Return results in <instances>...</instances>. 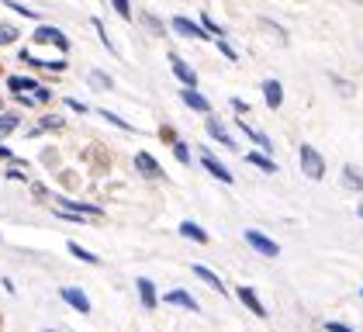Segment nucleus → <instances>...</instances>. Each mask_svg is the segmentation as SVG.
I'll list each match as a JSON object with an SVG mask.
<instances>
[{"label":"nucleus","instance_id":"f257e3e1","mask_svg":"<svg viewBox=\"0 0 363 332\" xmlns=\"http://www.w3.org/2000/svg\"><path fill=\"white\" fill-rule=\"evenodd\" d=\"M298 166L308 180H325V156L311 145V142H301L298 145Z\"/></svg>","mask_w":363,"mask_h":332},{"label":"nucleus","instance_id":"f03ea898","mask_svg":"<svg viewBox=\"0 0 363 332\" xmlns=\"http://www.w3.org/2000/svg\"><path fill=\"white\" fill-rule=\"evenodd\" d=\"M38 45H56L59 55H66L69 52V35L62 31V28L56 25H45V21H38V28H35V35H31Z\"/></svg>","mask_w":363,"mask_h":332},{"label":"nucleus","instance_id":"7ed1b4c3","mask_svg":"<svg viewBox=\"0 0 363 332\" xmlns=\"http://www.w3.org/2000/svg\"><path fill=\"white\" fill-rule=\"evenodd\" d=\"M169 31L173 35H180V38H194V42H211V35L201 28V21H191L187 14H177V18H169Z\"/></svg>","mask_w":363,"mask_h":332},{"label":"nucleus","instance_id":"20e7f679","mask_svg":"<svg viewBox=\"0 0 363 332\" xmlns=\"http://www.w3.org/2000/svg\"><path fill=\"white\" fill-rule=\"evenodd\" d=\"M52 201H56L59 211H73V215H84V218H101V215H104V208H101V204H90V201H73V197H66V194H56Z\"/></svg>","mask_w":363,"mask_h":332},{"label":"nucleus","instance_id":"39448f33","mask_svg":"<svg viewBox=\"0 0 363 332\" xmlns=\"http://www.w3.org/2000/svg\"><path fill=\"white\" fill-rule=\"evenodd\" d=\"M242 239H246V246L256 249V253H259V256H267V260H277L280 256V246L270 239V236H263L259 228H246V232H242Z\"/></svg>","mask_w":363,"mask_h":332},{"label":"nucleus","instance_id":"423d86ee","mask_svg":"<svg viewBox=\"0 0 363 332\" xmlns=\"http://www.w3.org/2000/svg\"><path fill=\"white\" fill-rule=\"evenodd\" d=\"M18 62H25L28 70H49V73H66V55H56V59H38V55H31V49H18Z\"/></svg>","mask_w":363,"mask_h":332},{"label":"nucleus","instance_id":"0eeeda50","mask_svg":"<svg viewBox=\"0 0 363 332\" xmlns=\"http://www.w3.org/2000/svg\"><path fill=\"white\" fill-rule=\"evenodd\" d=\"M197 160H201V166H204V170H208V173H211L218 184H235V173H232V170H228L222 160H215V153H211V149H204Z\"/></svg>","mask_w":363,"mask_h":332},{"label":"nucleus","instance_id":"6e6552de","mask_svg":"<svg viewBox=\"0 0 363 332\" xmlns=\"http://www.w3.org/2000/svg\"><path fill=\"white\" fill-rule=\"evenodd\" d=\"M59 298L69 304L73 311H80V315H90V311H94V304H90V298H86L84 287H73V284H66V287H59Z\"/></svg>","mask_w":363,"mask_h":332},{"label":"nucleus","instance_id":"1a4fd4ad","mask_svg":"<svg viewBox=\"0 0 363 332\" xmlns=\"http://www.w3.org/2000/svg\"><path fill=\"white\" fill-rule=\"evenodd\" d=\"M204 132H208L211 142H218L225 149H239V145H235V135L228 132V125H225L222 118H204Z\"/></svg>","mask_w":363,"mask_h":332},{"label":"nucleus","instance_id":"9d476101","mask_svg":"<svg viewBox=\"0 0 363 332\" xmlns=\"http://www.w3.org/2000/svg\"><path fill=\"white\" fill-rule=\"evenodd\" d=\"M235 128H239L242 135L250 138V142L256 145V149H259V153H267V156L274 153V138L267 135V132H259V128H252V125L246 121V118H235Z\"/></svg>","mask_w":363,"mask_h":332},{"label":"nucleus","instance_id":"9b49d317","mask_svg":"<svg viewBox=\"0 0 363 332\" xmlns=\"http://www.w3.org/2000/svg\"><path fill=\"white\" fill-rule=\"evenodd\" d=\"M132 163H135V170H139L142 177H149V180H160V177H167V173H163V163H160L152 153H145V149H139V153L132 156Z\"/></svg>","mask_w":363,"mask_h":332},{"label":"nucleus","instance_id":"f8f14e48","mask_svg":"<svg viewBox=\"0 0 363 332\" xmlns=\"http://www.w3.org/2000/svg\"><path fill=\"white\" fill-rule=\"evenodd\" d=\"M169 70H173V77L180 80V87H197V70L184 59V55L169 52Z\"/></svg>","mask_w":363,"mask_h":332},{"label":"nucleus","instance_id":"ddd939ff","mask_svg":"<svg viewBox=\"0 0 363 332\" xmlns=\"http://www.w3.org/2000/svg\"><path fill=\"white\" fill-rule=\"evenodd\" d=\"M180 101L197 114H211V101L201 94V87H180Z\"/></svg>","mask_w":363,"mask_h":332},{"label":"nucleus","instance_id":"4468645a","mask_svg":"<svg viewBox=\"0 0 363 332\" xmlns=\"http://www.w3.org/2000/svg\"><path fill=\"white\" fill-rule=\"evenodd\" d=\"M259 90H263V104H267L270 111L284 108V83H280V80H274V77H270V80L259 83Z\"/></svg>","mask_w":363,"mask_h":332},{"label":"nucleus","instance_id":"2eb2a0df","mask_svg":"<svg viewBox=\"0 0 363 332\" xmlns=\"http://www.w3.org/2000/svg\"><path fill=\"white\" fill-rule=\"evenodd\" d=\"M163 304H173V308H184V311H201V304L191 291H184V287H173L163 294Z\"/></svg>","mask_w":363,"mask_h":332},{"label":"nucleus","instance_id":"dca6fc26","mask_svg":"<svg viewBox=\"0 0 363 332\" xmlns=\"http://www.w3.org/2000/svg\"><path fill=\"white\" fill-rule=\"evenodd\" d=\"M135 291H139V304L145 311H152L160 304V294H156V284L149 277H135Z\"/></svg>","mask_w":363,"mask_h":332},{"label":"nucleus","instance_id":"f3484780","mask_svg":"<svg viewBox=\"0 0 363 332\" xmlns=\"http://www.w3.org/2000/svg\"><path fill=\"white\" fill-rule=\"evenodd\" d=\"M235 294H239V301L246 304V308H250V311H252V315H256V319H267V315H270V311H267V304L259 301V294L252 291L250 284H242V287H239Z\"/></svg>","mask_w":363,"mask_h":332},{"label":"nucleus","instance_id":"a211bd4d","mask_svg":"<svg viewBox=\"0 0 363 332\" xmlns=\"http://www.w3.org/2000/svg\"><path fill=\"white\" fill-rule=\"evenodd\" d=\"M135 21H139V25L145 28L149 35H156V38H163V35H167V31H169V25H167V21H163V18H156L152 11H135Z\"/></svg>","mask_w":363,"mask_h":332},{"label":"nucleus","instance_id":"6ab92c4d","mask_svg":"<svg viewBox=\"0 0 363 332\" xmlns=\"http://www.w3.org/2000/svg\"><path fill=\"white\" fill-rule=\"evenodd\" d=\"M184 239H191V243H197V246H208L211 243V236H208V228H201L197 221H191V218H184L180 221V228H177Z\"/></svg>","mask_w":363,"mask_h":332},{"label":"nucleus","instance_id":"aec40b11","mask_svg":"<svg viewBox=\"0 0 363 332\" xmlns=\"http://www.w3.org/2000/svg\"><path fill=\"white\" fill-rule=\"evenodd\" d=\"M342 187L353 191V194H363V170L360 166H353V163L342 166Z\"/></svg>","mask_w":363,"mask_h":332},{"label":"nucleus","instance_id":"412c9836","mask_svg":"<svg viewBox=\"0 0 363 332\" xmlns=\"http://www.w3.org/2000/svg\"><path fill=\"white\" fill-rule=\"evenodd\" d=\"M191 274H194L197 280H204V284H208L211 291H218V294H225V284H222V277L215 274V270H208L204 263H194V267H191Z\"/></svg>","mask_w":363,"mask_h":332},{"label":"nucleus","instance_id":"4be33fe9","mask_svg":"<svg viewBox=\"0 0 363 332\" xmlns=\"http://www.w3.org/2000/svg\"><path fill=\"white\" fill-rule=\"evenodd\" d=\"M169 149H173V160H177L180 166H191V163H194V145H191V142H184V138H173V142H169Z\"/></svg>","mask_w":363,"mask_h":332},{"label":"nucleus","instance_id":"5701e85b","mask_svg":"<svg viewBox=\"0 0 363 332\" xmlns=\"http://www.w3.org/2000/svg\"><path fill=\"white\" fill-rule=\"evenodd\" d=\"M86 87H90V90H101V94H104V90H114V77L104 73V70H90V73H86Z\"/></svg>","mask_w":363,"mask_h":332},{"label":"nucleus","instance_id":"b1692460","mask_svg":"<svg viewBox=\"0 0 363 332\" xmlns=\"http://www.w3.org/2000/svg\"><path fill=\"white\" fill-rule=\"evenodd\" d=\"M256 25L263 28V31H267V35H270V38H274L277 45H287V42H291V38H287V28H284V25H277L274 18H259Z\"/></svg>","mask_w":363,"mask_h":332},{"label":"nucleus","instance_id":"393cba45","mask_svg":"<svg viewBox=\"0 0 363 332\" xmlns=\"http://www.w3.org/2000/svg\"><path fill=\"white\" fill-rule=\"evenodd\" d=\"M246 163L256 166V170H263V173H277V170H280V166L274 163V156H267V153H259V149L246 153Z\"/></svg>","mask_w":363,"mask_h":332},{"label":"nucleus","instance_id":"a878e982","mask_svg":"<svg viewBox=\"0 0 363 332\" xmlns=\"http://www.w3.org/2000/svg\"><path fill=\"white\" fill-rule=\"evenodd\" d=\"M21 128V111H0V138H7L11 132H18Z\"/></svg>","mask_w":363,"mask_h":332},{"label":"nucleus","instance_id":"bb28decb","mask_svg":"<svg viewBox=\"0 0 363 332\" xmlns=\"http://www.w3.org/2000/svg\"><path fill=\"white\" fill-rule=\"evenodd\" d=\"M35 87H38L35 77H21V73H11V77H7V90H11V94H31Z\"/></svg>","mask_w":363,"mask_h":332},{"label":"nucleus","instance_id":"cd10ccee","mask_svg":"<svg viewBox=\"0 0 363 332\" xmlns=\"http://www.w3.org/2000/svg\"><path fill=\"white\" fill-rule=\"evenodd\" d=\"M66 249H69V256H77L80 263H90V267H101V256H97V253H90V249H84L80 243H73V239H69V243H66Z\"/></svg>","mask_w":363,"mask_h":332},{"label":"nucleus","instance_id":"c85d7f7f","mask_svg":"<svg viewBox=\"0 0 363 332\" xmlns=\"http://www.w3.org/2000/svg\"><path fill=\"white\" fill-rule=\"evenodd\" d=\"M197 21H201V28H204V31H208L211 38H228V28H222V25H218V21H215V18H211L208 11H204V14H201Z\"/></svg>","mask_w":363,"mask_h":332},{"label":"nucleus","instance_id":"c756f323","mask_svg":"<svg viewBox=\"0 0 363 332\" xmlns=\"http://www.w3.org/2000/svg\"><path fill=\"white\" fill-rule=\"evenodd\" d=\"M62 125H66V121H62L59 114H45V118H42V121L31 128V135H42V132H59Z\"/></svg>","mask_w":363,"mask_h":332},{"label":"nucleus","instance_id":"7c9ffc66","mask_svg":"<svg viewBox=\"0 0 363 332\" xmlns=\"http://www.w3.org/2000/svg\"><path fill=\"white\" fill-rule=\"evenodd\" d=\"M90 25H94V31H97V38H101V45H104V49H108V52H111V55H118V45H114V38H111V35H108V28H104V21H101V18H94Z\"/></svg>","mask_w":363,"mask_h":332},{"label":"nucleus","instance_id":"2f4dec72","mask_svg":"<svg viewBox=\"0 0 363 332\" xmlns=\"http://www.w3.org/2000/svg\"><path fill=\"white\" fill-rule=\"evenodd\" d=\"M97 114H101V118H104L108 125H114V128H121V132H135V125H132V121H125V118H121V114H114V111L101 108Z\"/></svg>","mask_w":363,"mask_h":332},{"label":"nucleus","instance_id":"473e14b6","mask_svg":"<svg viewBox=\"0 0 363 332\" xmlns=\"http://www.w3.org/2000/svg\"><path fill=\"white\" fill-rule=\"evenodd\" d=\"M114 14L121 18V21H135V11H132V0H111Z\"/></svg>","mask_w":363,"mask_h":332},{"label":"nucleus","instance_id":"72a5a7b5","mask_svg":"<svg viewBox=\"0 0 363 332\" xmlns=\"http://www.w3.org/2000/svg\"><path fill=\"white\" fill-rule=\"evenodd\" d=\"M4 4H7L14 14H21V18H28V21H38V11H35V7H25L21 0H4Z\"/></svg>","mask_w":363,"mask_h":332},{"label":"nucleus","instance_id":"f704fd0d","mask_svg":"<svg viewBox=\"0 0 363 332\" xmlns=\"http://www.w3.org/2000/svg\"><path fill=\"white\" fill-rule=\"evenodd\" d=\"M31 97L38 101V108H45V104H52V90H49L45 83H38V87L31 90Z\"/></svg>","mask_w":363,"mask_h":332},{"label":"nucleus","instance_id":"c9c22d12","mask_svg":"<svg viewBox=\"0 0 363 332\" xmlns=\"http://www.w3.org/2000/svg\"><path fill=\"white\" fill-rule=\"evenodd\" d=\"M28 166H11L7 163V170H4V177L7 180H18V184H28V173H25Z\"/></svg>","mask_w":363,"mask_h":332},{"label":"nucleus","instance_id":"e433bc0d","mask_svg":"<svg viewBox=\"0 0 363 332\" xmlns=\"http://www.w3.org/2000/svg\"><path fill=\"white\" fill-rule=\"evenodd\" d=\"M18 35H21V31H18L14 25H0V45H14Z\"/></svg>","mask_w":363,"mask_h":332},{"label":"nucleus","instance_id":"4c0bfd02","mask_svg":"<svg viewBox=\"0 0 363 332\" xmlns=\"http://www.w3.org/2000/svg\"><path fill=\"white\" fill-rule=\"evenodd\" d=\"M66 108L73 111V114H80V118H84V114H90V104H84L80 97H66Z\"/></svg>","mask_w":363,"mask_h":332},{"label":"nucleus","instance_id":"58836bf2","mask_svg":"<svg viewBox=\"0 0 363 332\" xmlns=\"http://www.w3.org/2000/svg\"><path fill=\"white\" fill-rule=\"evenodd\" d=\"M215 45H218V52H222L228 62H235V59H239V52H235V49L228 45V38H215Z\"/></svg>","mask_w":363,"mask_h":332},{"label":"nucleus","instance_id":"ea45409f","mask_svg":"<svg viewBox=\"0 0 363 332\" xmlns=\"http://www.w3.org/2000/svg\"><path fill=\"white\" fill-rule=\"evenodd\" d=\"M329 80H333L335 87H339V94H342V97H350V94H353V83H350V80H342L339 73H329Z\"/></svg>","mask_w":363,"mask_h":332},{"label":"nucleus","instance_id":"a19ab883","mask_svg":"<svg viewBox=\"0 0 363 332\" xmlns=\"http://www.w3.org/2000/svg\"><path fill=\"white\" fill-rule=\"evenodd\" d=\"M228 108L235 111L239 118H246V114H250V101H242V97H232V101H228Z\"/></svg>","mask_w":363,"mask_h":332},{"label":"nucleus","instance_id":"79ce46f5","mask_svg":"<svg viewBox=\"0 0 363 332\" xmlns=\"http://www.w3.org/2000/svg\"><path fill=\"white\" fill-rule=\"evenodd\" d=\"M14 101H18L21 108H38V101H35L31 94H14Z\"/></svg>","mask_w":363,"mask_h":332},{"label":"nucleus","instance_id":"37998d69","mask_svg":"<svg viewBox=\"0 0 363 332\" xmlns=\"http://www.w3.org/2000/svg\"><path fill=\"white\" fill-rule=\"evenodd\" d=\"M325 332H353L346 322H325Z\"/></svg>","mask_w":363,"mask_h":332},{"label":"nucleus","instance_id":"c03bdc74","mask_svg":"<svg viewBox=\"0 0 363 332\" xmlns=\"http://www.w3.org/2000/svg\"><path fill=\"white\" fill-rule=\"evenodd\" d=\"M160 138H167V142H173V138H180V135H177V132H173L169 125H163V128H160Z\"/></svg>","mask_w":363,"mask_h":332},{"label":"nucleus","instance_id":"a18cd8bd","mask_svg":"<svg viewBox=\"0 0 363 332\" xmlns=\"http://www.w3.org/2000/svg\"><path fill=\"white\" fill-rule=\"evenodd\" d=\"M357 218H363V201H360V204H357Z\"/></svg>","mask_w":363,"mask_h":332},{"label":"nucleus","instance_id":"49530a36","mask_svg":"<svg viewBox=\"0 0 363 332\" xmlns=\"http://www.w3.org/2000/svg\"><path fill=\"white\" fill-rule=\"evenodd\" d=\"M0 329H4V315H0Z\"/></svg>","mask_w":363,"mask_h":332},{"label":"nucleus","instance_id":"de8ad7c7","mask_svg":"<svg viewBox=\"0 0 363 332\" xmlns=\"http://www.w3.org/2000/svg\"><path fill=\"white\" fill-rule=\"evenodd\" d=\"M0 111H4V97H0Z\"/></svg>","mask_w":363,"mask_h":332},{"label":"nucleus","instance_id":"09e8293b","mask_svg":"<svg viewBox=\"0 0 363 332\" xmlns=\"http://www.w3.org/2000/svg\"><path fill=\"white\" fill-rule=\"evenodd\" d=\"M42 332H56V329H42Z\"/></svg>","mask_w":363,"mask_h":332},{"label":"nucleus","instance_id":"8fccbe9b","mask_svg":"<svg viewBox=\"0 0 363 332\" xmlns=\"http://www.w3.org/2000/svg\"><path fill=\"white\" fill-rule=\"evenodd\" d=\"M353 4H363V0H353Z\"/></svg>","mask_w":363,"mask_h":332},{"label":"nucleus","instance_id":"3c124183","mask_svg":"<svg viewBox=\"0 0 363 332\" xmlns=\"http://www.w3.org/2000/svg\"><path fill=\"white\" fill-rule=\"evenodd\" d=\"M360 298H363V291H360Z\"/></svg>","mask_w":363,"mask_h":332},{"label":"nucleus","instance_id":"603ef678","mask_svg":"<svg viewBox=\"0 0 363 332\" xmlns=\"http://www.w3.org/2000/svg\"><path fill=\"white\" fill-rule=\"evenodd\" d=\"M0 4H4V0H0Z\"/></svg>","mask_w":363,"mask_h":332}]
</instances>
